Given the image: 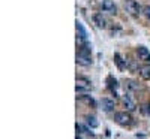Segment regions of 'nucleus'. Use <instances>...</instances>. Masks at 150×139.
<instances>
[{
    "instance_id": "a211bd4d",
    "label": "nucleus",
    "mask_w": 150,
    "mask_h": 139,
    "mask_svg": "<svg viewBox=\"0 0 150 139\" xmlns=\"http://www.w3.org/2000/svg\"><path fill=\"white\" fill-rule=\"evenodd\" d=\"M75 139H81V136H80V135L77 133V138H75Z\"/></svg>"
},
{
    "instance_id": "6e6552de",
    "label": "nucleus",
    "mask_w": 150,
    "mask_h": 139,
    "mask_svg": "<svg viewBox=\"0 0 150 139\" xmlns=\"http://www.w3.org/2000/svg\"><path fill=\"white\" fill-rule=\"evenodd\" d=\"M75 27H77V32H78V36H80L81 42H83V44H87V32L84 30L83 24L77 21V22H75Z\"/></svg>"
},
{
    "instance_id": "39448f33",
    "label": "nucleus",
    "mask_w": 150,
    "mask_h": 139,
    "mask_svg": "<svg viewBox=\"0 0 150 139\" xmlns=\"http://www.w3.org/2000/svg\"><path fill=\"white\" fill-rule=\"evenodd\" d=\"M101 106H102V109H104L105 112H110V111H112V109H114L116 103H114V100H112V99L104 97V99L101 100Z\"/></svg>"
},
{
    "instance_id": "2eb2a0df",
    "label": "nucleus",
    "mask_w": 150,
    "mask_h": 139,
    "mask_svg": "<svg viewBox=\"0 0 150 139\" xmlns=\"http://www.w3.org/2000/svg\"><path fill=\"white\" fill-rule=\"evenodd\" d=\"M143 14L146 15L147 20H150V6H144L143 8Z\"/></svg>"
},
{
    "instance_id": "20e7f679",
    "label": "nucleus",
    "mask_w": 150,
    "mask_h": 139,
    "mask_svg": "<svg viewBox=\"0 0 150 139\" xmlns=\"http://www.w3.org/2000/svg\"><path fill=\"white\" fill-rule=\"evenodd\" d=\"M125 9H126V12H129V14L134 15V17L138 15L140 11H141L138 2H135V0H126V2H125Z\"/></svg>"
},
{
    "instance_id": "1a4fd4ad",
    "label": "nucleus",
    "mask_w": 150,
    "mask_h": 139,
    "mask_svg": "<svg viewBox=\"0 0 150 139\" xmlns=\"http://www.w3.org/2000/svg\"><path fill=\"white\" fill-rule=\"evenodd\" d=\"M138 57H140V60H144V61H149L150 60V51L146 48V46H138Z\"/></svg>"
},
{
    "instance_id": "f8f14e48",
    "label": "nucleus",
    "mask_w": 150,
    "mask_h": 139,
    "mask_svg": "<svg viewBox=\"0 0 150 139\" xmlns=\"http://www.w3.org/2000/svg\"><path fill=\"white\" fill-rule=\"evenodd\" d=\"M107 82H108V88L116 94V90H117V87H119V84H117V81L112 78V77H108V79H107Z\"/></svg>"
},
{
    "instance_id": "f3484780",
    "label": "nucleus",
    "mask_w": 150,
    "mask_h": 139,
    "mask_svg": "<svg viewBox=\"0 0 150 139\" xmlns=\"http://www.w3.org/2000/svg\"><path fill=\"white\" fill-rule=\"evenodd\" d=\"M128 87H129V88H132V90H137V88H138V85H135V82H134V81H129V82H128Z\"/></svg>"
},
{
    "instance_id": "f03ea898",
    "label": "nucleus",
    "mask_w": 150,
    "mask_h": 139,
    "mask_svg": "<svg viewBox=\"0 0 150 139\" xmlns=\"http://www.w3.org/2000/svg\"><path fill=\"white\" fill-rule=\"evenodd\" d=\"M114 120H116L117 124L123 126V127L131 126V124L134 123V118L131 117V114L126 112V111H125V112H116V114H114Z\"/></svg>"
},
{
    "instance_id": "f257e3e1",
    "label": "nucleus",
    "mask_w": 150,
    "mask_h": 139,
    "mask_svg": "<svg viewBox=\"0 0 150 139\" xmlns=\"http://www.w3.org/2000/svg\"><path fill=\"white\" fill-rule=\"evenodd\" d=\"M92 54H90V48H89V44H84L80 51L77 53V63L81 66H90L92 65Z\"/></svg>"
},
{
    "instance_id": "4468645a",
    "label": "nucleus",
    "mask_w": 150,
    "mask_h": 139,
    "mask_svg": "<svg viewBox=\"0 0 150 139\" xmlns=\"http://www.w3.org/2000/svg\"><path fill=\"white\" fill-rule=\"evenodd\" d=\"M141 112L144 114V115H150V105H143V108H141Z\"/></svg>"
},
{
    "instance_id": "9b49d317",
    "label": "nucleus",
    "mask_w": 150,
    "mask_h": 139,
    "mask_svg": "<svg viewBox=\"0 0 150 139\" xmlns=\"http://www.w3.org/2000/svg\"><path fill=\"white\" fill-rule=\"evenodd\" d=\"M140 75H141V78L149 81L150 79V65H143L140 67Z\"/></svg>"
},
{
    "instance_id": "7ed1b4c3",
    "label": "nucleus",
    "mask_w": 150,
    "mask_h": 139,
    "mask_svg": "<svg viewBox=\"0 0 150 139\" xmlns=\"http://www.w3.org/2000/svg\"><path fill=\"white\" fill-rule=\"evenodd\" d=\"M75 90H77V93H87L92 90V82L87 79V78H77V81H75Z\"/></svg>"
},
{
    "instance_id": "9d476101",
    "label": "nucleus",
    "mask_w": 150,
    "mask_h": 139,
    "mask_svg": "<svg viewBox=\"0 0 150 139\" xmlns=\"http://www.w3.org/2000/svg\"><path fill=\"white\" fill-rule=\"evenodd\" d=\"M122 102H123V105H125V108H126V111H135V103H134V100L129 97V96H125L123 99H122Z\"/></svg>"
},
{
    "instance_id": "423d86ee",
    "label": "nucleus",
    "mask_w": 150,
    "mask_h": 139,
    "mask_svg": "<svg viewBox=\"0 0 150 139\" xmlns=\"http://www.w3.org/2000/svg\"><path fill=\"white\" fill-rule=\"evenodd\" d=\"M102 9L108 14H116L117 12V6L111 2V0H102Z\"/></svg>"
},
{
    "instance_id": "dca6fc26",
    "label": "nucleus",
    "mask_w": 150,
    "mask_h": 139,
    "mask_svg": "<svg viewBox=\"0 0 150 139\" xmlns=\"http://www.w3.org/2000/svg\"><path fill=\"white\" fill-rule=\"evenodd\" d=\"M114 58H116V63H117V65H119V67H123V63H122L120 54H116V55H114Z\"/></svg>"
},
{
    "instance_id": "0eeeda50",
    "label": "nucleus",
    "mask_w": 150,
    "mask_h": 139,
    "mask_svg": "<svg viewBox=\"0 0 150 139\" xmlns=\"http://www.w3.org/2000/svg\"><path fill=\"white\" fill-rule=\"evenodd\" d=\"M93 22H95V26L99 27V29H105L107 27V20L102 17V14H95L93 15Z\"/></svg>"
},
{
    "instance_id": "ddd939ff",
    "label": "nucleus",
    "mask_w": 150,
    "mask_h": 139,
    "mask_svg": "<svg viewBox=\"0 0 150 139\" xmlns=\"http://www.w3.org/2000/svg\"><path fill=\"white\" fill-rule=\"evenodd\" d=\"M86 121H87V124H89L92 129L98 127V124H99V123L96 121V118H95V117H87V118H86Z\"/></svg>"
}]
</instances>
